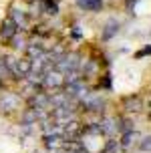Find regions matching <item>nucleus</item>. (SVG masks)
Wrapping results in <instances>:
<instances>
[{"mask_svg": "<svg viewBox=\"0 0 151 153\" xmlns=\"http://www.w3.org/2000/svg\"><path fill=\"white\" fill-rule=\"evenodd\" d=\"M139 149H141V151H151V135H147V137L141 139V143H139Z\"/></svg>", "mask_w": 151, "mask_h": 153, "instance_id": "nucleus-15", "label": "nucleus"}, {"mask_svg": "<svg viewBox=\"0 0 151 153\" xmlns=\"http://www.w3.org/2000/svg\"><path fill=\"white\" fill-rule=\"evenodd\" d=\"M26 51H28V59H40V56H45V48L40 45H30V46H26Z\"/></svg>", "mask_w": 151, "mask_h": 153, "instance_id": "nucleus-12", "label": "nucleus"}, {"mask_svg": "<svg viewBox=\"0 0 151 153\" xmlns=\"http://www.w3.org/2000/svg\"><path fill=\"white\" fill-rule=\"evenodd\" d=\"M45 141H46V147H59V145H62V135H60L59 131H54L53 135H46L45 137Z\"/></svg>", "mask_w": 151, "mask_h": 153, "instance_id": "nucleus-11", "label": "nucleus"}, {"mask_svg": "<svg viewBox=\"0 0 151 153\" xmlns=\"http://www.w3.org/2000/svg\"><path fill=\"white\" fill-rule=\"evenodd\" d=\"M105 153H119V143L111 139V141L107 143V147H105Z\"/></svg>", "mask_w": 151, "mask_h": 153, "instance_id": "nucleus-16", "label": "nucleus"}, {"mask_svg": "<svg viewBox=\"0 0 151 153\" xmlns=\"http://www.w3.org/2000/svg\"><path fill=\"white\" fill-rule=\"evenodd\" d=\"M83 133V125L79 121H67L62 125V131H60V135H62V141H75L79 135Z\"/></svg>", "mask_w": 151, "mask_h": 153, "instance_id": "nucleus-1", "label": "nucleus"}, {"mask_svg": "<svg viewBox=\"0 0 151 153\" xmlns=\"http://www.w3.org/2000/svg\"><path fill=\"white\" fill-rule=\"evenodd\" d=\"M62 153H75V151H62Z\"/></svg>", "mask_w": 151, "mask_h": 153, "instance_id": "nucleus-19", "label": "nucleus"}, {"mask_svg": "<svg viewBox=\"0 0 151 153\" xmlns=\"http://www.w3.org/2000/svg\"><path fill=\"white\" fill-rule=\"evenodd\" d=\"M16 71H18L20 79H24V76H26L30 71H32V59H28V56L18 59V61H16Z\"/></svg>", "mask_w": 151, "mask_h": 153, "instance_id": "nucleus-7", "label": "nucleus"}, {"mask_svg": "<svg viewBox=\"0 0 151 153\" xmlns=\"http://www.w3.org/2000/svg\"><path fill=\"white\" fill-rule=\"evenodd\" d=\"M0 107H2V111H16V109L20 107V99H18V95H12V93L4 95V97L0 99Z\"/></svg>", "mask_w": 151, "mask_h": 153, "instance_id": "nucleus-3", "label": "nucleus"}, {"mask_svg": "<svg viewBox=\"0 0 151 153\" xmlns=\"http://www.w3.org/2000/svg\"><path fill=\"white\" fill-rule=\"evenodd\" d=\"M77 6L87 12H97L103 8V0H77Z\"/></svg>", "mask_w": 151, "mask_h": 153, "instance_id": "nucleus-6", "label": "nucleus"}, {"mask_svg": "<svg viewBox=\"0 0 151 153\" xmlns=\"http://www.w3.org/2000/svg\"><path fill=\"white\" fill-rule=\"evenodd\" d=\"M135 2H139V0H129V2H127V6H133Z\"/></svg>", "mask_w": 151, "mask_h": 153, "instance_id": "nucleus-18", "label": "nucleus"}, {"mask_svg": "<svg viewBox=\"0 0 151 153\" xmlns=\"http://www.w3.org/2000/svg\"><path fill=\"white\" fill-rule=\"evenodd\" d=\"M117 32H119V22H117V20H109V22L105 24V28H103V34H101V36H103V40H111Z\"/></svg>", "mask_w": 151, "mask_h": 153, "instance_id": "nucleus-9", "label": "nucleus"}, {"mask_svg": "<svg viewBox=\"0 0 151 153\" xmlns=\"http://www.w3.org/2000/svg\"><path fill=\"white\" fill-rule=\"evenodd\" d=\"M143 54H151V46H145L143 51H139V53H137V56H143Z\"/></svg>", "mask_w": 151, "mask_h": 153, "instance_id": "nucleus-17", "label": "nucleus"}, {"mask_svg": "<svg viewBox=\"0 0 151 153\" xmlns=\"http://www.w3.org/2000/svg\"><path fill=\"white\" fill-rule=\"evenodd\" d=\"M123 107H125V111H129V113H139L141 111V107H143V103H141V99L139 97H125V101H123Z\"/></svg>", "mask_w": 151, "mask_h": 153, "instance_id": "nucleus-5", "label": "nucleus"}, {"mask_svg": "<svg viewBox=\"0 0 151 153\" xmlns=\"http://www.w3.org/2000/svg\"><path fill=\"white\" fill-rule=\"evenodd\" d=\"M42 85L45 87H53V89H57V87H60L62 85V75H60L59 71H48V73H45V79H42Z\"/></svg>", "mask_w": 151, "mask_h": 153, "instance_id": "nucleus-4", "label": "nucleus"}, {"mask_svg": "<svg viewBox=\"0 0 151 153\" xmlns=\"http://www.w3.org/2000/svg\"><path fill=\"white\" fill-rule=\"evenodd\" d=\"M99 129H101V133H105V135H113L115 131L119 129L117 119H103V121L99 123Z\"/></svg>", "mask_w": 151, "mask_h": 153, "instance_id": "nucleus-8", "label": "nucleus"}, {"mask_svg": "<svg viewBox=\"0 0 151 153\" xmlns=\"http://www.w3.org/2000/svg\"><path fill=\"white\" fill-rule=\"evenodd\" d=\"M85 107L89 109V111H103V107H105V101L101 99V97H91V99L85 103Z\"/></svg>", "mask_w": 151, "mask_h": 153, "instance_id": "nucleus-10", "label": "nucleus"}, {"mask_svg": "<svg viewBox=\"0 0 151 153\" xmlns=\"http://www.w3.org/2000/svg\"><path fill=\"white\" fill-rule=\"evenodd\" d=\"M42 4H45V8H46L48 14H57V12H59V8H57V4H54L53 0H45Z\"/></svg>", "mask_w": 151, "mask_h": 153, "instance_id": "nucleus-14", "label": "nucleus"}, {"mask_svg": "<svg viewBox=\"0 0 151 153\" xmlns=\"http://www.w3.org/2000/svg\"><path fill=\"white\" fill-rule=\"evenodd\" d=\"M131 139H135V131H127V133H123L121 145H123V147H129V145H131Z\"/></svg>", "mask_w": 151, "mask_h": 153, "instance_id": "nucleus-13", "label": "nucleus"}, {"mask_svg": "<svg viewBox=\"0 0 151 153\" xmlns=\"http://www.w3.org/2000/svg\"><path fill=\"white\" fill-rule=\"evenodd\" d=\"M16 30H18L16 22L12 18H6V20L2 22V26H0V36L4 38V40H10V38L16 36Z\"/></svg>", "mask_w": 151, "mask_h": 153, "instance_id": "nucleus-2", "label": "nucleus"}]
</instances>
